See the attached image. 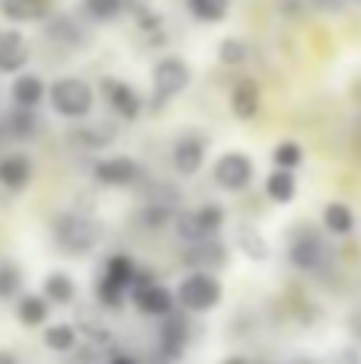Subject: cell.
I'll return each instance as SVG.
<instances>
[{"instance_id":"6da1fadb","label":"cell","mask_w":361,"mask_h":364,"mask_svg":"<svg viewBox=\"0 0 361 364\" xmlns=\"http://www.w3.org/2000/svg\"><path fill=\"white\" fill-rule=\"evenodd\" d=\"M138 278V269L128 256L115 252V256L106 259V269H102L99 282H96V297H99L106 307L119 310L125 304V297H131V284Z\"/></svg>"},{"instance_id":"7a4b0ae2","label":"cell","mask_w":361,"mask_h":364,"mask_svg":"<svg viewBox=\"0 0 361 364\" xmlns=\"http://www.w3.org/2000/svg\"><path fill=\"white\" fill-rule=\"evenodd\" d=\"M51 109L64 119H87L93 112V87L80 77H61L48 90Z\"/></svg>"},{"instance_id":"3957f363","label":"cell","mask_w":361,"mask_h":364,"mask_svg":"<svg viewBox=\"0 0 361 364\" xmlns=\"http://www.w3.org/2000/svg\"><path fill=\"white\" fill-rule=\"evenodd\" d=\"M221 294H224V288L211 272H192V275L183 278V284H179L176 301H179V307L189 310V314H208L211 307L221 304Z\"/></svg>"},{"instance_id":"277c9868","label":"cell","mask_w":361,"mask_h":364,"mask_svg":"<svg viewBox=\"0 0 361 364\" xmlns=\"http://www.w3.org/2000/svg\"><path fill=\"white\" fill-rule=\"evenodd\" d=\"M96 237H99L96 224L83 214H58L55 218V240L61 246V252H68V256L90 252L96 246Z\"/></svg>"},{"instance_id":"5b68a950","label":"cell","mask_w":361,"mask_h":364,"mask_svg":"<svg viewBox=\"0 0 361 364\" xmlns=\"http://www.w3.org/2000/svg\"><path fill=\"white\" fill-rule=\"evenodd\" d=\"M192 80V70L183 58H163L153 64V106H166L170 100H176Z\"/></svg>"},{"instance_id":"8992f818","label":"cell","mask_w":361,"mask_h":364,"mask_svg":"<svg viewBox=\"0 0 361 364\" xmlns=\"http://www.w3.org/2000/svg\"><path fill=\"white\" fill-rule=\"evenodd\" d=\"M224 227V208L221 205H202L195 211L176 214V233L185 243H198V240L217 237V230Z\"/></svg>"},{"instance_id":"52a82bcc","label":"cell","mask_w":361,"mask_h":364,"mask_svg":"<svg viewBox=\"0 0 361 364\" xmlns=\"http://www.w3.org/2000/svg\"><path fill=\"white\" fill-rule=\"evenodd\" d=\"M131 301L144 316H170L173 307H176V294H173L170 288H163V284H157L153 278H147V275L134 278Z\"/></svg>"},{"instance_id":"ba28073f","label":"cell","mask_w":361,"mask_h":364,"mask_svg":"<svg viewBox=\"0 0 361 364\" xmlns=\"http://www.w3.org/2000/svg\"><path fill=\"white\" fill-rule=\"evenodd\" d=\"M253 179V160L240 151H230V154H221L215 164V182L227 192H240V188L249 186Z\"/></svg>"},{"instance_id":"9c48e42d","label":"cell","mask_w":361,"mask_h":364,"mask_svg":"<svg viewBox=\"0 0 361 364\" xmlns=\"http://www.w3.org/2000/svg\"><path fill=\"white\" fill-rule=\"evenodd\" d=\"M330 250H326L323 237H317L313 230H298L291 240V262L301 272H317L326 265Z\"/></svg>"},{"instance_id":"30bf717a","label":"cell","mask_w":361,"mask_h":364,"mask_svg":"<svg viewBox=\"0 0 361 364\" xmlns=\"http://www.w3.org/2000/svg\"><path fill=\"white\" fill-rule=\"evenodd\" d=\"M99 90H102V96H106V102L112 106L115 115H122V119H128V122H134L141 115V96L131 83L119 80V77H102Z\"/></svg>"},{"instance_id":"8fae6325","label":"cell","mask_w":361,"mask_h":364,"mask_svg":"<svg viewBox=\"0 0 361 364\" xmlns=\"http://www.w3.org/2000/svg\"><path fill=\"white\" fill-rule=\"evenodd\" d=\"M29 61V45L23 32L0 29V74H19Z\"/></svg>"},{"instance_id":"7c38bea8","label":"cell","mask_w":361,"mask_h":364,"mask_svg":"<svg viewBox=\"0 0 361 364\" xmlns=\"http://www.w3.org/2000/svg\"><path fill=\"white\" fill-rule=\"evenodd\" d=\"M205 160V141L195 138V134H185L173 144V166H176L179 176H195L202 170Z\"/></svg>"},{"instance_id":"4fadbf2b","label":"cell","mask_w":361,"mask_h":364,"mask_svg":"<svg viewBox=\"0 0 361 364\" xmlns=\"http://www.w3.org/2000/svg\"><path fill=\"white\" fill-rule=\"evenodd\" d=\"M93 176L102 182V186H128V182L138 179V164L131 157H109L99 160L93 170Z\"/></svg>"},{"instance_id":"5bb4252c","label":"cell","mask_w":361,"mask_h":364,"mask_svg":"<svg viewBox=\"0 0 361 364\" xmlns=\"http://www.w3.org/2000/svg\"><path fill=\"white\" fill-rule=\"evenodd\" d=\"M32 179V160L26 154H6L0 160V186L10 188V192H19L26 188Z\"/></svg>"},{"instance_id":"9a60e30c","label":"cell","mask_w":361,"mask_h":364,"mask_svg":"<svg viewBox=\"0 0 361 364\" xmlns=\"http://www.w3.org/2000/svg\"><path fill=\"white\" fill-rule=\"evenodd\" d=\"M230 109H234V115L240 122L256 119V112H259V83L243 77V80L230 90Z\"/></svg>"},{"instance_id":"2e32d148","label":"cell","mask_w":361,"mask_h":364,"mask_svg":"<svg viewBox=\"0 0 361 364\" xmlns=\"http://www.w3.org/2000/svg\"><path fill=\"white\" fill-rule=\"evenodd\" d=\"M160 346H163V352L170 355V358H179L183 355V348L189 346V320L179 314H170L163 320V329H160Z\"/></svg>"},{"instance_id":"e0dca14e","label":"cell","mask_w":361,"mask_h":364,"mask_svg":"<svg viewBox=\"0 0 361 364\" xmlns=\"http://www.w3.org/2000/svg\"><path fill=\"white\" fill-rule=\"evenodd\" d=\"M185 262L195 265V269H217V265L224 262V246L217 243V237L198 240V243H189Z\"/></svg>"},{"instance_id":"ac0fdd59","label":"cell","mask_w":361,"mask_h":364,"mask_svg":"<svg viewBox=\"0 0 361 364\" xmlns=\"http://www.w3.org/2000/svg\"><path fill=\"white\" fill-rule=\"evenodd\" d=\"M0 13L13 23H36L48 13V0H0Z\"/></svg>"},{"instance_id":"d6986e66","label":"cell","mask_w":361,"mask_h":364,"mask_svg":"<svg viewBox=\"0 0 361 364\" xmlns=\"http://www.w3.org/2000/svg\"><path fill=\"white\" fill-rule=\"evenodd\" d=\"M266 195L272 201H279V205L294 201V195H298V179H294V170H281V166H275V170L269 173V179H266Z\"/></svg>"},{"instance_id":"ffe728a7","label":"cell","mask_w":361,"mask_h":364,"mask_svg":"<svg viewBox=\"0 0 361 364\" xmlns=\"http://www.w3.org/2000/svg\"><path fill=\"white\" fill-rule=\"evenodd\" d=\"M13 102L16 106H26V109H36L38 102L45 100V83L38 80L36 74H19L16 80H13Z\"/></svg>"},{"instance_id":"44dd1931","label":"cell","mask_w":361,"mask_h":364,"mask_svg":"<svg viewBox=\"0 0 361 364\" xmlns=\"http://www.w3.org/2000/svg\"><path fill=\"white\" fill-rule=\"evenodd\" d=\"M323 224L333 237H349L355 230V211L349 205H343V201H330L323 208Z\"/></svg>"},{"instance_id":"7402d4cb","label":"cell","mask_w":361,"mask_h":364,"mask_svg":"<svg viewBox=\"0 0 361 364\" xmlns=\"http://www.w3.org/2000/svg\"><path fill=\"white\" fill-rule=\"evenodd\" d=\"M4 125H6V138H13V141H29L32 134L38 132L36 112H32V109H26V106L13 109V112L4 119Z\"/></svg>"},{"instance_id":"603a6c76","label":"cell","mask_w":361,"mask_h":364,"mask_svg":"<svg viewBox=\"0 0 361 364\" xmlns=\"http://www.w3.org/2000/svg\"><path fill=\"white\" fill-rule=\"evenodd\" d=\"M234 240H237V246L243 250V256L256 259V262L269 259V243H266V237H262V233L256 230L253 224H240V227H237V230H234Z\"/></svg>"},{"instance_id":"cb8c5ba5","label":"cell","mask_w":361,"mask_h":364,"mask_svg":"<svg viewBox=\"0 0 361 364\" xmlns=\"http://www.w3.org/2000/svg\"><path fill=\"white\" fill-rule=\"evenodd\" d=\"M16 316L23 326H42V323L48 320V297L23 294L16 304Z\"/></svg>"},{"instance_id":"d4e9b609","label":"cell","mask_w":361,"mask_h":364,"mask_svg":"<svg viewBox=\"0 0 361 364\" xmlns=\"http://www.w3.org/2000/svg\"><path fill=\"white\" fill-rule=\"evenodd\" d=\"M42 291L51 304H70L74 294H77V284H74V278L64 275V272H51V275L45 278Z\"/></svg>"},{"instance_id":"484cf974","label":"cell","mask_w":361,"mask_h":364,"mask_svg":"<svg viewBox=\"0 0 361 364\" xmlns=\"http://www.w3.org/2000/svg\"><path fill=\"white\" fill-rule=\"evenodd\" d=\"M230 10V0H189V13L202 23H221Z\"/></svg>"},{"instance_id":"4316f807","label":"cell","mask_w":361,"mask_h":364,"mask_svg":"<svg viewBox=\"0 0 361 364\" xmlns=\"http://www.w3.org/2000/svg\"><path fill=\"white\" fill-rule=\"evenodd\" d=\"M45 346H48L51 352H70V348L77 346V333H74V326H68V323L48 326V329H45Z\"/></svg>"},{"instance_id":"83f0119b","label":"cell","mask_w":361,"mask_h":364,"mask_svg":"<svg viewBox=\"0 0 361 364\" xmlns=\"http://www.w3.org/2000/svg\"><path fill=\"white\" fill-rule=\"evenodd\" d=\"M83 10L93 19H99V23H109V19H115L125 10V0H83Z\"/></svg>"},{"instance_id":"f1b7e54d","label":"cell","mask_w":361,"mask_h":364,"mask_svg":"<svg viewBox=\"0 0 361 364\" xmlns=\"http://www.w3.org/2000/svg\"><path fill=\"white\" fill-rule=\"evenodd\" d=\"M301 160H304V151L294 141H281L272 151V164L281 166V170H294V166H301Z\"/></svg>"},{"instance_id":"f546056e","label":"cell","mask_w":361,"mask_h":364,"mask_svg":"<svg viewBox=\"0 0 361 364\" xmlns=\"http://www.w3.org/2000/svg\"><path fill=\"white\" fill-rule=\"evenodd\" d=\"M19 288H23V275H19V269L10 265V262H0V301L16 297Z\"/></svg>"},{"instance_id":"4dcf8cb0","label":"cell","mask_w":361,"mask_h":364,"mask_svg":"<svg viewBox=\"0 0 361 364\" xmlns=\"http://www.w3.org/2000/svg\"><path fill=\"white\" fill-rule=\"evenodd\" d=\"M247 45L240 42V38H224L221 45H217V61L227 64V68H237V64L247 61Z\"/></svg>"},{"instance_id":"1f68e13d","label":"cell","mask_w":361,"mask_h":364,"mask_svg":"<svg viewBox=\"0 0 361 364\" xmlns=\"http://www.w3.org/2000/svg\"><path fill=\"white\" fill-rule=\"evenodd\" d=\"M313 4H317L320 10H343L349 0H313Z\"/></svg>"},{"instance_id":"d6a6232c","label":"cell","mask_w":361,"mask_h":364,"mask_svg":"<svg viewBox=\"0 0 361 364\" xmlns=\"http://www.w3.org/2000/svg\"><path fill=\"white\" fill-rule=\"evenodd\" d=\"M0 364H19V358L13 352H0Z\"/></svg>"},{"instance_id":"836d02e7","label":"cell","mask_w":361,"mask_h":364,"mask_svg":"<svg viewBox=\"0 0 361 364\" xmlns=\"http://www.w3.org/2000/svg\"><path fill=\"white\" fill-rule=\"evenodd\" d=\"M109 364H138V361H134V358H128V355H115V358L109 361Z\"/></svg>"},{"instance_id":"e575fe53","label":"cell","mask_w":361,"mask_h":364,"mask_svg":"<svg viewBox=\"0 0 361 364\" xmlns=\"http://www.w3.org/2000/svg\"><path fill=\"white\" fill-rule=\"evenodd\" d=\"M224 364H249V361H247V358H227Z\"/></svg>"}]
</instances>
